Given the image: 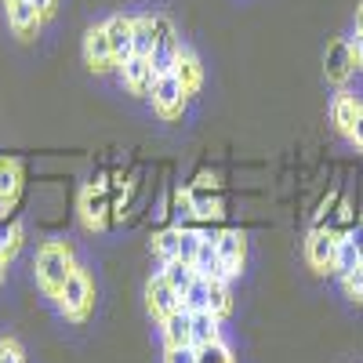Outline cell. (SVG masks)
Segmentation results:
<instances>
[{"label":"cell","mask_w":363,"mask_h":363,"mask_svg":"<svg viewBox=\"0 0 363 363\" xmlns=\"http://www.w3.org/2000/svg\"><path fill=\"white\" fill-rule=\"evenodd\" d=\"M22 193V167L11 157H0V218L8 215V207L18 200Z\"/></svg>","instance_id":"16"},{"label":"cell","mask_w":363,"mask_h":363,"mask_svg":"<svg viewBox=\"0 0 363 363\" xmlns=\"http://www.w3.org/2000/svg\"><path fill=\"white\" fill-rule=\"evenodd\" d=\"M11 4H22V0H4V8H11Z\"/></svg>","instance_id":"37"},{"label":"cell","mask_w":363,"mask_h":363,"mask_svg":"<svg viewBox=\"0 0 363 363\" xmlns=\"http://www.w3.org/2000/svg\"><path fill=\"white\" fill-rule=\"evenodd\" d=\"M0 363H4V356H0Z\"/></svg>","instance_id":"39"},{"label":"cell","mask_w":363,"mask_h":363,"mask_svg":"<svg viewBox=\"0 0 363 363\" xmlns=\"http://www.w3.org/2000/svg\"><path fill=\"white\" fill-rule=\"evenodd\" d=\"M8 26H11V33H15L18 40H33V37L40 33L44 18L37 15V8L29 4V0H22V4H11V8H8Z\"/></svg>","instance_id":"15"},{"label":"cell","mask_w":363,"mask_h":363,"mask_svg":"<svg viewBox=\"0 0 363 363\" xmlns=\"http://www.w3.org/2000/svg\"><path fill=\"white\" fill-rule=\"evenodd\" d=\"M178 309H182V294L167 284L164 272H153V277L145 280V313L153 316L157 323H164Z\"/></svg>","instance_id":"5"},{"label":"cell","mask_w":363,"mask_h":363,"mask_svg":"<svg viewBox=\"0 0 363 363\" xmlns=\"http://www.w3.org/2000/svg\"><path fill=\"white\" fill-rule=\"evenodd\" d=\"M102 26H106V37H109V48L116 55V69H120L135 55V44H131V15H109Z\"/></svg>","instance_id":"13"},{"label":"cell","mask_w":363,"mask_h":363,"mask_svg":"<svg viewBox=\"0 0 363 363\" xmlns=\"http://www.w3.org/2000/svg\"><path fill=\"white\" fill-rule=\"evenodd\" d=\"M196 363H236V356H233V349H229L225 338H222V342L200 345V349H196Z\"/></svg>","instance_id":"26"},{"label":"cell","mask_w":363,"mask_h":363,"mask_svg":"<svg viewBox=\"0 0 363 363\" xmlns=\"http://www.w3.org/2000/svg\"><path fill=\"white\" fill-rule=\"evenodd\" d=\"M84 66L95 73V77H106L116 69V55L109 48V37H106V26H91L84 33Z\"/></svg>","instance_id":"6"},{"label":"cell","mask_w":363,"mask_h":363,"mask_svg":"<svg viewBox=\"0 0 363 363\" xmlns=\"http://www.w3.org/2000/svg\"><path fill=\"white\" fill-rule=\"evenodd\" d=\"M359 99L352 95V91L338 87V95L330 99V124H335V131L349 142L352 138V128H356V116H359Z\"/></svg>","instance_id":"12"},{"label":"cell","mask_w":363,"mask_h":363,"mask_svg":"<svg viewBox=\"0 0 363 363\" xmlns=\"http://www.w3.org/2000/svg\"><path fill=\"white\" fill-rule=\"evenodd\" d=\"M116 73H120V84L128 87V95H138V99H145L149 91H153V80H157L153 62H149V58H142V55H131Z\"/></svg>","instance_id":"11"},{"label":"cell","mask_w":363,"mask_h":363,"mask_svg":"<svg viewBox=\"0 0 363 363\" xmlns=\"http://www.w3.org/2000/svg\"><path fill=\"white\" fill-rule=\"evenodd\" d=\"M352 22H356V33L363 37V0H359V4H356V18H352Z\"/></svg>","instance_id":"35"},{"label":"cell","mask_w":363,"mask_h":363,"mask_svg":"<svg viewBox=\"0 0 363 363\" xmlns=\"http://www.w3.org/2000/svg\"><path fill=\"white\" fill-rule=\"evenodd\" d=\"M171 73L182 80V87H186V95H189V99L196 95L200 84H203V66H200L196 51L186 48V44H182V51H178V58H174V69H171Z\"/></svg>","instance_id":"14"},{"label":"cell","mask_w":363,"mask_h":363,"mask_svg":"<svg viewBox=\"0 0 363 363\" xmlns=\"http://www.w3.org/2000/svg\"><path fill=\"white\" fill-rule=\"evenodd\" d=\"M178 236H182V225H174V229H164V233H157V236H153V251L160 255V262H171V258H178Z\"/></svg>","instance_id":"25"},{"label":"cell","mask_w":363,"mask_h":363,"mask_svg":"<svg viewBox=\"0 0 363 363\" xmlns=\"http://www.w3.org/2000/svg\"><path fill=\"white\" fill-rule=\"evenodd\" d=\"M215 247H218V258L225 269V280L233 284L244 272V262H247V236L240 229H222V233H215Z\"/></svg>","instance_id":"7"},{"label":"cell","mask_w":363,"mask_h":363,"mask_svg":"<svg viewBox=\"0 0 363 363\" xmlns=\"http://www.w3.org/2000/svg\"><path fill=\"white\" fill-rule=\"evenodd\" d=\"M109 193H106V186H87L84 193H80V222H84V229L87 233H102L106 225H109Z\"/></svg>","instance_id":"10"},{"label":"cell","mask_w":363,"mask_h":363,"mask_svg":"<svg viewBox=\"0 0 363 363\" xmlns=\"http://www.w3.org/2000/svg\"><path fill=\"white\" fill-rule=\"evenodd\" d=\"M338 240L342 233L335 229H323V225H313L309 236H306V262L320 272V277H327V272H338Z\"/></svg>","instance_id":"3"},{"label":"cell","mask_w":363,"mask_h":363,"mask_svg":"<svg viewBox=\"0 0 363 363\" xmlns=\"http://www.w3.org/2000/svg\"><path fill=\"white\" fill-rule=\"evenodd\" d=\"M323 73H327V84H335V87H345L349 77L356 73V55H352V44H349L345 37H338V40L327 44Z\"/></svg>","instance_id":"9"},{"label":"cell","mask_w":363,"mask_h":363,"mask_svg":"<svg viewBox=\"0 0 363 363\" xmlns=\"http://www.w3.org/2000/svg\"><path fill=\"white\" fill-rule=\"evenodd\" d=\"M200 240H203V233H196V229H186V225H182V236H178V258L193 265V258H196V247H200Z\"/></svg>","instance_id":"27"},{"label":"cell","mask_w":363,"mask_h":363,"mask_svg":"<svg viewBox=\"0 0 363 363\" xmlns=\"http://www.w3.org/2000/svg\"><path fill=\"white\" fill-rule=\"evenodd\" d=\"M342 291H345L349 298L363 301V269H359V262H356L352 269H345V272H342Z\"/></svg>","instance_id":"29"},{"label":"cell","mask_w":363,"mask_h":363,"mask_svg":"<svg viewBox=\"0 0 363 363\" xmlns=\"http://www.w3.org/2000/svg\"><path fill=\"white\" fill-rule=\"evenodd\" d=\"M174 215H178V225H186V222L196 218V207H193V193L189 189H174Z\"/></svg>","instance_id":"28"},{"label":"cell","mask_w":363,"mask_h":363,"mask_svg":"<svg viewBox=\"0 0 363 363\" xmlns=\"http://www.w3.org/2000/svg\"><path fill=\"white\" fill-rule=\"evenodd\" d=\"M29 4L37 8V15H40L44 22H48V18H51V15L58 11V0H29Z\"/></svg>","instance_id":"32"},{"label":"cell","mask_w":363,"mask_h":363,"mask_svg":"<svg viewBox=\"0 0 363 363\" xmlns=\"http://www.w3.org/2000/svg\"><path fill=\"white\" fill-rule=\"evenodd\" d=\"M193 269H196V277H203V280H225V269H222V258H218V247H215V236L211 233H203V240H200Z\"/></svg>","instance_id":"17"},{"label":"cell","mask_w":363,"mask_h":363,"mask_svg":"<svg viewBox=\"0 0 363 363\" xmlns=\"http://www.w3.org/2000/svg\"><path fill=\"white\" fill-rule=\"evenodd\" d=\"M131 44H135V55L149 58L157 48V15H135L131 18Z\"/></svg>","instance_id":"20"},{"label":"cell","mask_w":363,"mask_h":363,"mask_svg":"<svg viewBox=\"0 0 363 363\" xmlns=\"http://www.w3.org/2000/svg\"><path fill=\"white\" fill-rule=\"evenodd\" d=\"M22 240H26V225L22 222H8V218H0V258L11 262L22 247Z\"/></svg>","instance_id":"21"},{"label":"cell","mask_w":363,"mask_h":363,"mask_svg":"<svg viewBox=\"0 0 363 363\" xmlns=\"http://www.w3.org/2000/svg\"><path fill=\"white\" fill-rule=\"evenodd\" d=\"M349 44H352V55H356V69H363V37L356 33Z\"/></svg>","instance_id":"34"},{"label":"cell","mask_w":363,"mask_h":363,"mask_svg":"<svg viewBox=\"0 0 363 363\" xmlns=\"http://www.w3.org/2000/svg\"><path fill=\"white\" fill-rule=\"evenodd\" d=\"M149 99H153V109L160 120H182V113H186L189 106V95L186 87H182V80L174 73H164L153 80V91H149Z\"/></svg>","instance_id":"4"},{"label":"cell","mask_w":363,"mask_h":363,"mask_svg":"<svg viewBox=\"0 0 363 363\" xmlns=\"http://www.w3.org/2000/svg\"><path fill=\"white\" fill-rule=\"evenodd\" d=\"M359 269H363V255H359Z\"/></svg>","instance_id":"38"},{"label":"cell","mask_w":363,"mask_h":363,"mask_svg":"<svg viewBox=\"0 0 363 363\" xmlns=\"http://www.w3.org/2000/svg\"><path fill=\"white\" fill-rule=\"evenodd\" d=\"M359 262V251H356V244L349 240V233H342V240H338V277L345 269H352Z\"/></svg>","instance_id":"30"},{"label":"cell","mask_w":363,"mask_h":363,"mask_svg":"<svg viewBox=\"0 0 363 363\" xmlns=\"http://www.w3.org/2000/svg\"><path fill=\"white\" fill-rule=\"evenodd\" d=\"M160 335H164V349H182V345H193V330H189V313L178 309L160 323Z\"/></svg>","instance_id":"19"},{"label":"cell","mask_w":363,"mask_h":363,"mask_svg":"<svg viewBox=\"0 0 363 363\" xmlns=\"http://www.w3.org/2000/svg\"><path fill=\"white\" fill-rule=\"evenodd\" d=\"M349 145H356L359 153H363V106H359V116H356V128H352V138H349Z\"/></svg>","instance_id":"33"},{"label":"cell","mask_w":363,"mask_h":363,"mask_svg":"<svg viewBox=\"0 0 363 363\" xmlns=\"http://www.w3.org/2000/svg\"><path fill=\"white\" fill-rule=\"evenodd\" d=\"M55 306L69 323H84L95 309V280L87 277V269H73V277L66 280V287L55 294Z\"/></svg>","instance_id":"2"},{"label":"cell","mask_w":363,"mask_h":363,"mask_svg":"<svg viewBox=\"0 0 363 363\" xmlns=\"http://www.w3.org/2000/svg\"><path fill=\"white\" fill-rule=\"evenodd\" d=\"M207 298H211V284L203 277H193L189 291L182 294V309H186V313H200V309H207Z\"/></svg>","instance_id":"24"},{"label":"cell","mask_w":363,"mask_h":363,"mask_svg":"<svg viewBox=\"0 0 363 363\" xmlns=\"http://www.w3.org/2000/svg\"><path fill=\"white\" fill-rule=\"evenodd\" d=\"M164 363H196V349L182 345V349H164Z\"/></svg>","instance_id":"31"},{"label":"cell","mask_w":363,"mask_h":363,"mask_svg":"<svg viewBox=\"0 0 363 363\" xmlns=\"http://www.w3.org/2000/svg\"><path fill=\"white\" fill-rule=\"evenodd\" d=\"M178 51H182V40L174 33V22L167 15H157V48H153V55H149V62H153V73L157 77H164V73L174 69Z\"/></svg>","instance_id":"8"},{"label":"cell","mask_w":363,"mask_h":363,"mask_svg":"<svg viewBox=\"0 0 363 363\" xmlns=\"http://www.w3.org/2000/svg\"><path fill=\"white\" fill-rule=\"evenodd\" d=\"M189 330H193V349L211 345V342H222V320L211 313V309L189 313Z\"/></svg>","instance_id":"18"},{"label":"cell","mask_w":363,"mask_h":363,"mask_svg":"<svg viewBox=\"0 0 363 363\" xmlns=\"http://www.w3.org/2000/svg\"><path fill=\"white\" fill-rule=\"evenodd\" d=\"M211 284V298H207V309L215 313L218 320H225L233 313V291H229V280H207Z\"/></svg>","instance_id":"23"},{"label":"cell","mask_w":363,"mask_h":363,"mask_svg":"<svg viewBox=\"0 0 363 363\" xmlns=\"http://www.w3.org/2000/svg\"><path fill=\"white\" fill-rule=\"evenodd\" d=\"M4 269H8V262H4V258H0V280H4Z\"/></svg>","instance_id":"36"},{"label":"cell","mask_w":363,"mask_h":363,"mask_svg":"<svg viewBox=\"0 0 363 363\" xmlns=\"http://www.w3.org/2000/svg\"><path fill=\"white\" fill-rule=\"evenodd\" d=\"M164 277H167V284L178 291V294H186L189 291V284H193V277H196V269L189 265V262H182V258H171V262H164Z\"/></svg>","instance_id":"22"},{"label":"cell","mask_w":363,"mask_h":363,"mask_svg":"<svg viewBox=\"0 0 363 363\" xmlns=\"http://www.w3.org/2000/svg\"><path fill=\"white\" fill-rule=\"evenodd\" d=\"M77 269V255H73V244L69 240H44L37 247V258H33V272H37V287L55 298L58 291L66 287V280L73 277Z\"/></svg>","instance_id":"1"}]
</instances>
